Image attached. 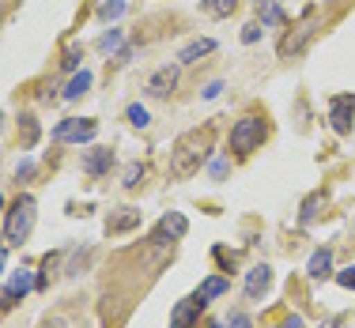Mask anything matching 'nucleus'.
Returning <instances> with one entry per match:
<instances>
[{
  "label": "nucleus",
  "mask_w": 355,
  "mask_h": 328,
  "mask_svg": "<svg viewBox=\"0 0 355 328\" xmlns=\"http://www.w3.org/2000/svg\"><path fill=\"white\" fill-rule=\"evenodd\" d=\"M208 151H212V129H193L185 132L182 140L174 144L171 151V178H193V174L200 170V163L208 158Z\"/></svg>",
  "instance_id": "obj_1"
},
{
  "label": "nucleus",
  "mask_w": 355,
  "mask_h": 328,
  "mask_svg": "<svg viewBox=\"0 0 355 328\" xmlns=\"http://www.w3.org/2000/svg\"><path fill=\"white\" fill-rule=\"evenodd\" d=\"M35 197H27L23 192L19 200L12 204V212H8V219H4V238L12 242V246H19V242H27L31 238V230H35Z\"/></svg>",
  "instance_id": "obj_2"
},
{
  "label": "nucleus",
  "mask_w": 355,
  "mask_h": 328,
  "mask_svg": "<svg viewBox=\"0 0 355 328\" xmlns=\"http://www.w3.org/2000/svg\"><path fill=\"white\" fill-rule=\"evenodd\" d=\"M95 136H98V121H91V117H69L53 129V140H61V144H87Z\"/></svg>",
  "instance_id": "obj_3"
},
{
  "label": "nucleus",
  "mask_w": 355,
  "mask_h": 328,
  "mask_svg": "<svg viewBox=\"0 0 355 328\" xmlns=\"http://www.w3.org/2000/svg\"><path fill=\"white\" fill-rule=\"evenodd\" d=\"M261 140H265V121H261V117H242L231 129V151H242V155L253 151Z\"/></svg>",
  "instance_id": "obj_4"
},
{
  "label": "nucleus",
  "mask_w": 355,
  "mask_h": 328,
  "mask_svg": "<svg viewBox=\"0 0 355 328\" xmlns=\"http://www.w3.org/2000/svg\"><path fill=\"white\" fill-rule=\"evenodd\" d=\"M329 121H333V129L340 132V136H348L352 121H355V95H336L333 102H329Z\"/></svg>",
  "instance_id": "obj_5"
},
{
  "label": "nucleus",
  "mask_w": 355,
  "mask_h": 328,
  "mask_svg": "<svg viewBox=\"0 0 355 328\" xmlns=\"http://www.w3.org/2000/svg\"><path fill=\"white\" fill-rule=\"evenodd\" d=\"M200 309H205V302H197V298H182L174 306V313H171V328H193L200 321Z\"/></svg>",
  "instance_id": "obj_6"
},
{
  "label": "nucleus",
  "mask_w": 355,
  "mask_h": 328,
  "mask_svg": "<svg viewBox=\"0 0 355 328\" xmlns=\"http://www.w3.org/2000/svg\"><path fill=\"white\" fill-rule=\"evenodd\" d=\"M185 230H189V219H185L182 212H171V215L159 219V226H155V242H163V238H185Z\"/></svg>",
  "instance_id": "obj_7"
},
{
  "label": "nucleus",
  "mask_w": 355,
  "mask_h": 328,
  "mask_svg": "<svg viewBox=\"0 0 355 328\" xmlns=\"http://www.w3.org/2000/svg\"><path fill=\"white\" fill-rule=\"evenodd\" d=\"M174 87H178V69H171V64H166V69H159L148 80V95H155V98H166Z\"/></svg>",
  "instance_id": "obj_8"
},
{
  "label": "nucleus",
  "mask_w": 355,
  "mask_h": 328,
  "mask_svg": "<svg viewBox=\"0 0 355 328\" xmlns=\"http://www.w3.org/2000/svg\"><path fill=\"white\" fill-rule=\"evenodd\" d=\"M268 280H272V268L268 264H257L246 272V298H261L268 291Z\"/></svg>",
  "instance_id": "obj_9"
},
{
  "label": "nucleus",
  "mask_w": 355,
  "mask_h": 328,
  "mask_svg": "<svg viewBox=\"0 0 355 328\" xmlns=\"http://www.w3.org/2000/svg\"><path fill=\"white\" fill-rule=\"evenodd\" d=\"M110 166H114V151H110V147L87 151V158H83V170H87L91 178H98V174H106Z\"/></svg>",
  "instance_id": "obj_10"
},
{
  "label": "nucleus",
  "mask_w": 355,
  "mask_h": 328,
  "mask_svg": "<svg viewBox=\"0 0 355 328\" xmlns=\"http://www.w3.org/2000/svg\"><path fill=\"white\" fill-rule=\"evenodd\" d=\"M212 49H216V42H212V38H193L189 46L178 49V61H182V64H193L197 57H208Z\"/></svg>",
  "instance_id": "obj_11"
},
{
  "label": "nucleus",
  "mask_w": 355,
  "mask_h": 328,
  "mask_svg": "<svg viewBox=\"0 0 355 328\" xmlns=\"http://www.w3.org/2000/svg\"><path fill=\"white\" fill-rule=\"evenodd\" d=\"M306 272L314 275V280H329V275H333V253H329V249H318V253L310 257Z\"/></svg>",
  "instance_id": "obj_12"
},
{
  "label": "nucleus",
  "mask_w": 355,
  "mask_h": 328,
  "mask_svg": "<svg viewBox=\"0 0 355 328\" xmlns=\"http://www.w3.org/2000/svg\"><path fill=\"white\" fill-rule=\"evenodd\" d=\"M35 287V275L27 272V268H19V272H12V280H8V294H12V302H19L23 294Z\"/></svg>",
  "instance_id": "obj_13"
},
{
  "label": "nucleus",
  "mask_w": 355,
  "mask_h": 328,
  "mask_svg": "<svg viewBox=\"0 0 355 328\" xmlns=\"http://www.w3.org/2000/svg\"><path fill=\"white\" fill-rule=\"evenodd\" d=\"M223 291H227V280H223V275H212V280H205V283H200L193 298H197V302H205V306H208V302H212V298H219Z\"/></svg>",
  "instance_id": "obj_14"
},
{
  "label": "nucleus",
  "mask_w": 355,
  "mask_h": 328,
  "mask_svg": "<svg viewBox=\"0 0 355 328\" xmlns=\"http://www.w3.org/2000/svg\"><path fill=\"white\" fill-rule=\"evenodd\" d=\"M87 87H91V72L87 69H80L69 80V87H64V98H69V102H76V98H83L87 95Z\"/></svg>",
  "instance_id": "obj_15"
},
{
  "label": "nucleus",
  "mask_w": 355,
  "mask_h": 328,
  "mask_svg": "<svg viewBox=\"0 0 355 328\" xmlns=\"http://www.w3.org/2000/svg\"><path fill=\"white\" fill-rule=\"evenodd\" d=\"M257 15H261V23H268V27H280L284 23V12L276 8V0H257Z\"/></svg>",
  "instance_id": "obj_16"
},
{
  "label": "nucleus",
  "mask_w": 355,
  "mask_h": 328,
  "mask_svg": "<svg viewBox=\"0 0 355 328\" xmlns=\"http://www.w3.org/2000/svg\"><path fill=\"white\" fill-rule=\"evenodd\" d=\"M137 223H140V212H132V208H121V215L110 219L106 230H110V234H117V230H129V226H137Z\"/></svg>",
  "instance_id": "obj_17"
},
{
  "label": "nucleus",
  "mask_w": 355,
  "mask_h": 328,
  "mask_svg": "<svg viewBox=\"0 0 355 328\" xmlns=\"http://www.w3.org/2000/svg\"><path fill=\"white\" fill-rule=\"evenodd\" d=\"M200 4H205V12H208V15L223 19V15H231V12H234V4H239V0H200Z\"/></svg>",
  "instance_id": "obj_18"
},
{
  "label": "nucleus",
  "mask_w": 355,
  "mask_h": 328,
  "mask_svg": "<svg viewBox=\"0 0 355 328\" xmlns=\"http://www.w3.org/2000/svg\"><path fill=\"white\" fill-rule=\"evenodd\" d=\"M125 8H129V4H125V0H106V4L103 8H98V19H121V15H125Z\"/></svg>",
  "instance_id": "obj_19"
},
{
  "label": "nucleus",
  "mask_w": 355,
  "mask_h": 328,
  "mask_svg": "<svg viewBox=\"0 0 355 328\" xmlns=\"http://www.w3.org/2000/svg\"><path fill=\"white\" fill-rule=\"evenodd\" d=\"M98 49H103V53H121V30H106V35L98 38Z\"/></svg>",
  "instance_id": "obj_20"
},
{
  "label": "nucleus",
  "mask_w": 355,
  "mask_h": 328,
  "mask_svg": "<svg viewBox=\"0 0 355 328\" xmlns=\"http://www.w3.org/2000/svg\"><path fill=\"white\" fill-rule=\"evenodd\" d=\"M125 117H129V125H137V129H148V109H144L140 102H132L129 109H125Z\"/></svg>",
  "instance_id": "obj_21"
},
{
  "label": "nucleus",
  "mask_w": 355,
  "mask_h": 328,
  "mask_svg": "<svg viewBox=\"0 0 355 328\" xmlns=\"http://www.w3.org/2000/svg\"><path fill=\"white\" fill-rule=\"evenodd\" d=\"M318 204H321V192H314V197L302 204V215H299V223L306 226V223H314V215H318Z\"/></svg>",
  "instance_id": "obj_22"
},
{
  "label": "nucleus",
  "mask_w": 355,
  "mask_h": 328,
  "mask_svg": "<svg viewBox=\"0 0 355 328\" xmlns=\"http://www.w3.org/2000/svg\"><path fill=\"white\" fill-rule=\"evenodd\" d=\"M140 181H144V166H140V163H132L129 170H125V181H121V185H125V189H137Z\"/></svg>",
  "instance_id": "obj_23"
},
{
  "label": "nucleus",
  "mask_w": 355,
  "mask_h": 328,
  "mask_svg": "<svg viewBox=\"0 0 355 328\" xmlns=\"http://www.w3.org/2000/svg\"><path fill=\"white\" fill-rule=\"evenodd\" d=\"M38 140V125H35V117H23V144H35Z\"/></svg>",
  "instance_id": "obj_24"
},
{
  "label": "nucleus",
  "mask_w": 355,
  "mask_h": 328,
  "mask_svg": "<svg viewBox=\"0 0 355 328\" xmlns=\"http://www.w3.org/2000/svg\"><path fill=\"white\" fill-rule=\"evenodd\" d=\"M336 283H340V287H348V291H355V264L344 268V272H336Z\"/></svg>",
  "instance_id": "obj_25"
},
{
  "label": "nucleus",
  "mask_w": 355,
  "mask_h": 328,
  "mask_svg": "<svg viewBox=\"0 0 355 328\" xmlns=\"http://www.w3.org/2000/svg\"><path fill=\"white\" fill-rule=\"evenodd\" d=\"M261 35H265V30H261V23H250V27H242V42H246V46H250V42H257Z\"/></svg>",
  "instance_id": "obj_26"
},
{
  "label": "nucleus",
  "mask_w": 355,
  "mask_h": 328,
  "mask_svg": "<svg viewBox=\"0 0 355 328\" xmlns=\"http://www.w3.org/2000/svg\"><path fill=\"white\" fill-rule=\"evenodd\" d=\"M227 328H253L246 313H231V321H227Z\"/></svg>",
  "instance_id": "obj_27"
},
{
  "label": "nucleus",
  "mask_w": 355,
  "mask_h": 328,
  "mask_svg": "<svg viewBox=\"0 0 355 328\" xmlns=\"http://www.w3.org/2000/svg\"><path fill=\"white\" fill-rule=\"evenodd\" d=\"M35 174V163H19V170H15V178H31Z\"/></svg>",
  "instance_id": "obj_28"
},
{
  "label": "nucleus",
  "mask_w": 355,
  "mask_h": 328,
  "mask_svg": "<svg viewBox=\"0 0 355 328\" xmlns=\"http://www.w3.org/2000/svg\"><path fill=\"white\" fill-rule=\"evenodd\" d=\"M280 328H302V317H299V313H291V317H287V321H284Z\"/></svg>",
  "instance_id": "obj_29"
},
{
  "label": "nucleus",
  "mask_w": 355,
  "mask_h": 328,
  "mask_svg": "<svg viewBox=\"0 0 355 328\" xmlns=\"http://www.w3.org/2000/svg\"><path fill=\"white\" fill-rule=\"evenodd\" d=\"M223 170H227V158H216V163H212V174H216V178H223Z\"/></svg>",
  "instance_id": "obj_30"
},
{
  "label": "nucleus",
  "mask_w": 355,
  "mask_h": 328,
  "mask_svg": "<svg viewBox=\"0 0 355 328\" xmlns=\"http://www.w3.org/2000/svg\"><path fill=\"white\" fill-rule=\"evenodd\" d=\"M219 91H223V83H208V91H205V98H216Z\"/></svg>",
  "instance_id": "obj_31"
},
{
  "label": "nucleus",
  "mask_w": 355,
  "mask_h": 328,
  "mask_svg": "<svg viewBox=\"0 0 355 328\" xmlns=\"http://www.w3.org/2000/svg\"><path fill=\"white\" fill-rule=\"evenodd\" d=\"M8 302H12V294H8V287H0V309H4Z\"/></svg>",
  "instance_id": "obj_32"
},
{
  "label": "nucleus",
  "mask_w": 355,
  "mask_h": 328,
  "mask_svg": "<svg viewBox=\"0 0 355 328\" xmlns=\"http://www.w3.org/2000/svg\"><path fill=\"white\" fill-rule=\"evenodd\" d=\"M321 328H336V317H333V321H325V325H321Z\"/></svg>",
  "instance_id": "obj_33"
},
{
  "label": "nucleus",
  "mask_w": 355,
  "mask_h": 328,
  "mask_svg": "<svg viewBox=\"0 0 355 328\" xmlns=\"http://www.w3.org/2000/svg\"><path fill=\"white\" fill-rule=\"evenodd\" d=\"M0 268H4V249H0Z\"/></svg>",
  "instance_id": "obj_34"
},
{
  "label": "nucleus",
  "mask_w": 355,
  "mask_h": 328,
  "mask_svg": "<svg viewBox=\"0 0 355 328\" xmlns=\"http://www.w3.org/2000/svg\"><path fill=\"white\" fill-rule=\"evenodd\" d=\"M0 132H4V113H0Z\"/></svg>",
  "instance_id": "obj_35"
},
{
  "label": "nucleus",
  "mask_w": 355,
  "mask_h": 328,
  "mask_svg": "<svg viewBox=\"0 0 355 328\" xmlns=\"http://www.w3.org/2000/svg\"><path fill=\"white\" fill-rule=\"evenodd\" d=\"M0 208H4V197H0Z\"/></svg>",
  "instance_id": "obj_36"
},
{
  "label": "nucleus",
  "mask_w": 355,
  "mask_h": 328,
  "mask_svg": "<svg viewBox=\"0 0 355 328\" xmlns=\"http://www.w3.org/2000/svg\"><path fill=\"white\" fill-rule=\"evenodd\" d=\"M212 328H223V325H212Z\"/></svg>",
  "instance_id": "obj_37"
}]
</instances>
